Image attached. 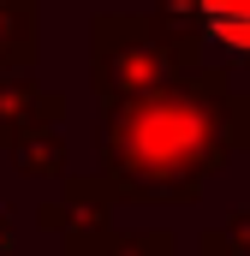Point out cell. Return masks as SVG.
I'll return each mask as SVG.
<instances>
[{"mask_svg": "<svg viewBox=\"0 0 250 256\" xmlns=\"http://www.w3.org/2000/svg\"><path fill=\"white\" fill-rule=\"evenodd\" d=\"M238 149L226 66L179 72L161 90L102 108L96 155L120 202H196Z\"/></svg>", "mask_w": 250, "mask_h": 256, "instance_id": "6da1fadb", "label": "cell"}, {"mask_svg": "<svg viewBox=\"0 0 250 256\" xmlns=\"http://www.w3.org/2000/svg\"><path fill=\"white\" fill-rule=\"evenodd\" d=\"M179 72H202V66H185V54L155 24V12H102L90 24V84H96L102 108L161 90Z\"/></svg>", "mask_w": 250, "mask_h": 256, "instance_id": "7a4b0ae2", "label": "cell"}, {"mask_svg": "<svg viewBox=\"0 0 250 256\" xmlns=\"http://www.w3.org/2000/svg\"><path fill=\"white\" fill-rule=\"evenodd\" d=\"M114 185L96 173V179H72L66 185L60 202H48L36 220L48 226V232H60L66 256H108L120 244V232H114Z\"/></svg>", "mask_w": 250, "mask_h": 256, "instance_id": "3957f363", "label": "cell"}, {"mask_svg": "<svg viewBox=\"0 0 250 256\" xmlns=\"http://www.w3.org/2000/svg\"><path fill=\"white\" fill-rule=\"evenodd\" d=\"M66 114V102L54 90H36L18 72H0V149H18L36 131H54V120Z\"/></svg>", "mask_w": 250, "mask_h": 256, "instance_id": "277c9868", "label": "cell"}, {"mask_svg": "<svg viewBox=\"0 0 250 256\" xmlns=\"http://www.w3.org/2000/svg\"><path fill=\"white\" fill-rule=\"evenodd\" d=\"M196 24H202V48H214L220 66L250 72V0H196Z\"/></svg>", "mask_w": 250, "mask_h": 256, "instance_id": "5b68a950", "label": "cell"}, {"mask_svg": "<svg viewBox=\"0 0 250 256\" xmlns=\"http://www.w3.org/2000/svg\"><path fill=\"white\" fill-rule=\"evenodd\" d=\"M36 66V0H0V72Z\"/></svg>", "mask_w": 250, "mask_h": 256, "instance_id": "8992f818", "label": "cell"}, {"mask_svg": "<svg viewBox=\"0 0 250 256\" xmlns=\"http://www.w3.org/2000/svg\"><path fill=\"white\" fill-rule=\"evenodd\" d=\"M12 161H18V173H30V179H60L66 173V143L54 131H36V137H24V143L12 149Z\"/></svg>", "mask_w": 250, "mask_h": 256, "instance_id": "52a82bcc", "label": "cell"}, {"mask_svg": "<svg viewBox=\"0 0 250 256\" xmlns=\"http://www.w3.org/2000/svg\"><path fill=\"white\" fill-rule=\"evenodd\" d=\"M108 256H179V250H173V238H167V232H125Z\"/></svg>", "mask_w": 250, "mask_h": 256, "instance_id": "ba28073f", "label": "cell"}, {"mask_svg": "<svg viewBox=\"0 0 250 256\" xmlns=\"http://www.w3.org/2000/svg\"><path fill=\"white\" fill-rule=\"evenodd\" d=\"M220 238H226V250H232V256H250V202L226 214V226H220Z\"/></svg>", "mask_w": 250, "mask_h": 256, "instance_id": "9c48e42d", "label": "cell"}, {"mask_svg": "<svg viewBox=\"0 0 250 256\" xmlns=\"http://www.w3.org/2000/svg\"><path fill=\"white\" fill-rule=\"evenodd\" d=\"M232 131H238V143L250 149V96H232Z\"/></svg>", "mask_w": 250, "mask_h": 256, "instance_id": "30bf717a", "label": "cell"}, {"mask_svg": "<svg viewBox=\"0 0 250 256\" xmlns=\"http://www.w3.org/2000/svg\"><path fill=\"white\" fill-rule=\"evenodd\" d=\"M196 256H232V250H226V238H220V232H202V244H196Z\"/></svg>", "mask_w": 250, "mask_h": 256, "instance_id": "8fae6325", "label": "cell"}, {"mask_svg": "<svg viewBox=\"0 0 250 256\" xmlns=\"http://www.w3.org/2000/svg\"><path fill=\"white\" fill-rule=\"evenodd\" d=\"M0 256H12V220H6V208H0Z\"/></svg>", "mask_w": 250, "mask_h": 256, "instance_id": "7c38bea8", "label": "cell"}]
</instances>
